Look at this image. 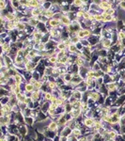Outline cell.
I'll use <instances>...</instances> for the list:
<instances>
[{"instance_id":"cell-1","label":"cell","mask_w":125,"mask_h":141,"mask_svg":"<svg viewBox=\"0 0 125 141\" xmlns=\"http://www.w3.org/2000/svg\"><path fill=\"white\" fill-rule=\"evenodd\" d=\"M95 119L94 118H85L83 120V124L88 128H93L94 123H95Z\"/></svg>"},{"instance_id":"cell-2","label":"cell","mask_w":125,"mask_h":141,"mask_svg":"<svg viewBox=\"0 0 125 141\" xmlns=\"http://www.w3.org/2000/svg\"><path fill=\"white\" fill-rule=\"evenodd\" d=\"M71 117H72L73 120H77L78 118H80L83 115V112H82L81 109H73L71 112Z\"/></svg>"},{"instance_id":"cell-3","label":"cell","mask_w":125,"mask_h":141,"mask_svg":"<svg viewBox=\"0 0 125 141\" xmlns=\"http://www.w3.org/2000/svg\"><path fill=\"white\" fill-rule=\"evenodd\" d=\"M47 128H48V130H50V131H53V132H57V130H58V128H59V126H58V124H57V122L56 121H54V120H52L50 123H49V125L47 126Z\"/></svg>"},{"instance_id":"cell-4","label":"cell","mask_w":125,"mask_h":141,"mask_svg":"<svg viewBox=\"0 0 125 141\" xmlns=\"http://www.w3.org/2000/svg\"><path fill=\"white\" fill-rule=\"evenodd\" d=\"M59 21L65 26H70L71 25V19L68 17V15H61L59 17Z\"/></svg>"},{"instance_id":"cell-5","label":"cell","mask_w":125,"mask_h":141,"mask_svg":"<svg viewBox=\"0 0 125 141\" xmlns=\"http://www.w3.org/2000/svg\"><path fill=\"white\" fill-rule=\"evenodd\" d=\"M19 134H21V136H23V137H25L28 134V129L27 125H21L19 127Z\"/></svg>"},{"instance_id":"cell-6","label":"cell","mask_w":125,"mask_h":141,"mask_svg":"<svg viewBox=\"0 0 125 141\" xmlns=\"http://www.w3.org/2000/svg\"><path fill=\"white\" fill-rule=\"evenodd\" d=\"M24 122L27 126H32L36 122V120H35L34 118H32V117H25V121Z\"/></svg>"},{"instance_id":"cell-7","label":"cell","mask_w":125,"mask_h":141,"mask_svg":"<svg viewBox=\"0 0 125 141\" xmlns=\"http://www.w3.org/2000/svg\"><path fill=\"white\" fill-rule=\"evenodd\" d=\"M72 96L74 97V98L76 99L77 101H82V98H83V93L81 91H79V90H73L72 91Z\"/></svg>"},{"instance_id":"cell-8","label":"cell","mask_w":125,"mask_h":141,"mask_svg":"<svg viewBox=\"0 0 125 141\" xmlns=\"http://www.w3.org/2000/svg\"><path fill=\"white\" fill-rule=\"evenodd\" d=\"M71 135H73V136L76 137V138H79L80 136H82V130H81L80 128H75V129H73L72 132H71Z\"/></svg>"},{"instance_id":"cell-9","label":"cell","mask_w":125,"mask_h":141,"mask_svg":"<svg viewBox=\"0 0 125 141\" xmlns=\"http://www.w3.org/2000/svg\"><path fill=\"white\" fill-rule=\"evenodd\" d=\"M25 91H27V92H34L35 91V88H34V85H31L29 83H27L25 85Z\"/></svg>"},{"instance_id":"cell-10","label":"cell","mask_w":125,"mask_h":141,"mask_svg":"<svg viewBox=\"0 0 125 141\" xmlns=\"http://www.w3.org/2000/svg\"><path fill=\"white\" fill-rule=\"evenodd\" d=\"M42 98L44 99V101H46V102L51 101V99L53 98V94H52V92L47 91V92H45V93L42 94Z\"/></svg>"},{"instance_id":"cell-11","label":"cell","mask_w":125,"mask_h":141,"mask_svg":"<svg viewBox=\"0 0 125 141\" xmlns=\"http://www.w3.org/2000/svg\"><path fill=\"white\" fill-rule=\"evenodd\" d=\"M49 25L53 27H56V26H58L59 25V20L58 19H53V20H50L49 21Z\"/></svg>"},{"instance_id":"cell-12","label":"cell","mask_w":125,"mask_h":141,"mask_svg":"<svg viewBox=\"0 0 125 141\" xmlns=\"http://www.w3.org/2000/svg\"><path fill=\"white\" fill-rule=\"evenodd\" d=\"M42 86H43V83H42V82H41V81H37V82L34 84L35 90H41Z\"/></svg>"},{"instance_id":"cell-13","label":"cell","mask_w":125,"mask_h":141,"mask_svg":"<svg viewBox=\"0 0 125 141\" xmlns=\"http://www.w3.org/2000/svg\"><path fill=\"white\" fill-rule=\"evenodd\" d=\"M103 45H104V47H106V48L110 47V46H111V40L105 39V40L104 41V43H103Z\"/></svg>"},{"instance_id":"cell-14","label":"cell","mask_w":125,"mask_h":141,"mask_svg":"<svg viewBox=\"0 0 125 141\" xmlns=\"http://www.w3.org/2000/svg\"><path fill=\"white\" fill-rule=\"evenodd\" d=\"M16 28H17L18 30H24V29L26 28V26H25V24H24L23 22H20V23L16 26Z\"/></svg>"},{"instance_id":"cell-15","label":"cell","mask_w":125,"mask_h":141,"mask_svg":"<svg viewBox=\"0 0 125 141\" xmlns=\"http://www.w3.org/2000/svg\"><path fill=\"white\" fill-rule=\"evenodd\" d=\"M69 50H70V52H71V53H75V52L78 51V50L76 49L75 44H71L69 46Z\"/></svg>"},{"instance_id":"cell-16","label":"cell","mask_w":125,"mask_h":141,"mask_svg":"<svg viewBox=\"0 0 125 141\" xmlns=\"http://www.w3.org/2000/svg\"><path fill=\"white\" fill-rule=\"evenodd\" d=\"M72 4H73L74 7H82V5L84 4V2H82V1H74Z\"/></svg>"},{"instance_id":"cell-17","label":"cell","mask_w":125,"mask_h":141,"mask_svg":"<svg viewBox=\"0 0 125 141\" xmlns=\"http://www.w3.org/2000/svg\"><path fill=\"white\" fill-rule=\"evenodd\" d=\"M57 47H58V49H60L61 51H64L65 48H66V45H65V43H63V42H59V44L57 45Z\"/></svg>"},{"instance_id":"cell-18","label":"cell","mask_w":125,"mask_h":141,"mask_svg":"<svg viewBox=\"0 0 125 141\" xmlns=\"http://www.w3.org/2000/svg\"><path fill=\"white\" fill-rule=\"evenodd\" d=\"M118 40L121 42L123 39L125 38V34L123 33V32H118Z\"/></svg>"},{"instance_id":"cell-19","label":"cell","mask_w":125,"mask_h":141,"mask_svg":"<svg viewBox=\"0 0 125 141\" xmlns=\"http://www.w3.org/2000/svg\"><path fill=\"white\" fill-rule=\"evenodd\" d=\"M113 15H106L105 16V19H104V22H110L113 21Z\"/></svg>"},{"instance_id":"cell-20","label":"cell","mask_w":125,"mask_h":141,"mask_svg":"<svg viewBox=\"0 0 125 141\" xmlns=\"http://www.w3.org/2000/svg\"><path fill=\"white\" fill-rule=\"evenodd\" d=\"M6 8V2L5 1H1L0 2V9H4Z\"/></svg>"},{"instance_id":"cell-21","label":"cell","mask_w":125,"mask_h":141,"mask_svg":"<svg viewBox=\"0 0 125 141\" xmlns=\"http://www.w3.org/2000/svg\"><path fill=\"white\" fill-rule=\"evenodd\" d=\"M89 34H90V31L89 29H84V35H85V37L89 36Z\"/></svg>"},{"instance_id":"cell-22","label":"cell","mask_w":125,"mask_h":141,"mask_svg":"<svg viewBox=\"0 0 125 141\" xmlns=\"http://www.w3.org/2000/svg\"><path fill=\"white\" fill-rule=\"evenodd\" d=\"M120 5H121L120 7L123 8V9H125V2H121V3H120Z\"/></svg>"},{"instance_id":"cell-23","label":"cell","mask_w":125,"mask_h":141,"mask_svg":"<svg viewBox=\"0 0 125 141\" xmlns=\"http://www.w3.org/2000/svg\"><path fill=\"white\" fill-rule=\"evenodd\" d=\"M106 141H117L116 139H108V140H106Z\"/></svg>"},{"instance_id":"cell-24","label":"cell","mask_w":125,"mask_h":141,"mask_svg":"<svg viewBox=\"0 0 125 141\" xmlns=\"http://www.w3.org/2000/svg\"><path fill=\"white\" fill-rule=\"evenodd\" d=\"M45 141H54L53 139H45Z\"/></svg>"}]
</instances>
